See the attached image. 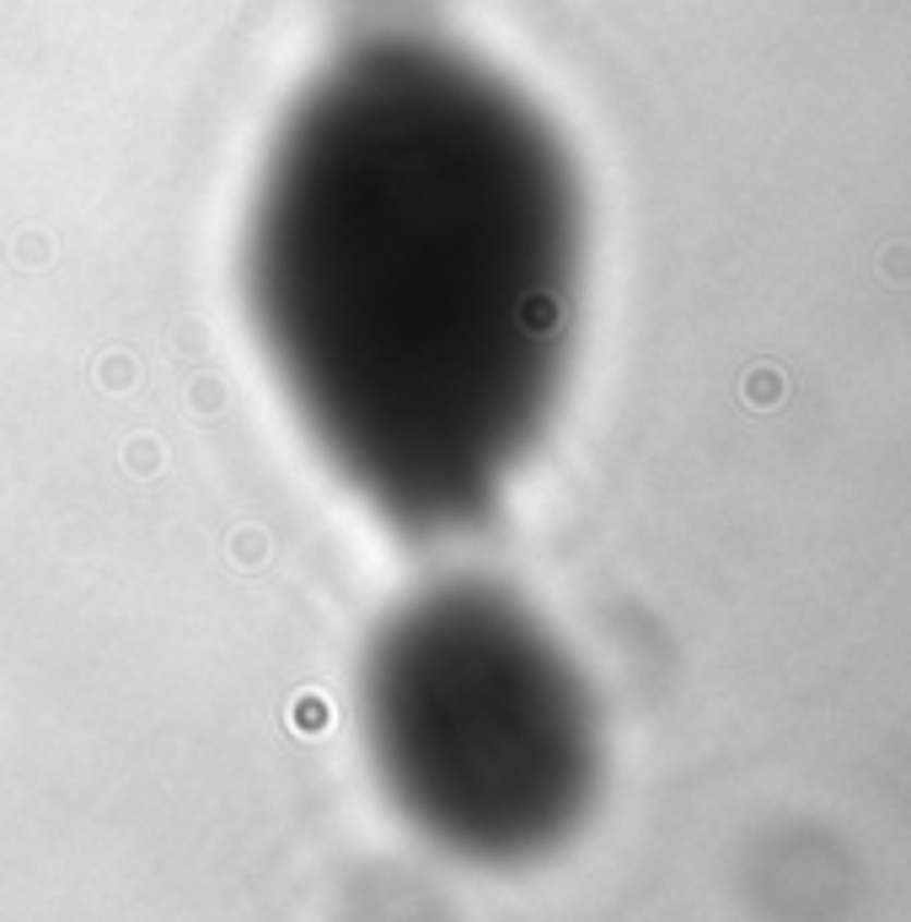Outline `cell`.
Listing matches in <instances>:
<instances>
[{
    "label": "cell",
    "mask_w": 911,
    "mask_h": 922,
    "mask_svg": "<svg viewBox=\"0 0 911 922\" xmlns=\"http://www.w3.org/2000/svg\"><path fill=\"white\" fill-rule=\"evenodd\" d=\"M580 290L574 156L461 44L371 33L268 139L247 317L317 457L402 536L499 510L558 413Z\"/></svg>",
    "instance_id": "1"
},
{
    "label": "cell",
    "mask_w": 911,
    "mask_h": 922,
    "mask_svg": "<svg viewBox=\"0 0 911 922\" xmlns=\"http://www.w3.org/2000/svg\"><path fill=\"white\" fill-rule=\"evenodd\" d=\"M360 735L397 815L477 869L552 853L595 793L585 681L494 580H435L381 617L360 659Z\"/></svg>",
    "instance_id": "2"
}]
</instances>
